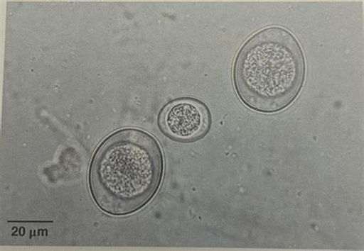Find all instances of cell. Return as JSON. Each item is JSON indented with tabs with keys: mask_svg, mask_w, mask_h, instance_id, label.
<instances>
[{
	"mask_svg": "<svg viewBox=\"0 0 364 251\" xmlns=\"http://www.w3.org/2000/svg\"><path fill=\"white\" fill-rule=\"evenodd\" d=\"M305 69L298 40L284 28L269 27L249 38L239 52L234 82L248 107L273 113L284 109L296 98Z\"/></svg>",
	"mask_w": 364,
	"mask_h": 251,
	"instance_id": "2",
	"label": "cell"
},
{
	"mask_svg": "<svg viewBox=\"0 0 364 251\" xmlns=\"http://www.w3.org/2000/svg\"><path fill=\"white\" fill-rule=\"evenodd\" d=\"M163 129L172 138L190 142L205 136L210 125L207 106L193 99H183L170 104L161 114Z\"/></svg>",
	"mask_w": 364,
	"mask_h": 251,
	"instance_id": "3",
	"label": "cell"
},
{
	"mask_svg": "<svg viewBox=\"0 0 364 251\" xmlns=\"http://www.w3.org/2000/svg\"><path fill=\"white\" fill-rule=\"evenodd\" d=\"M164 159L158 141L147 132L124 129L98 148L90 172L92 196L107 213L123 216L147 205L158 191Z\"/></svg>",
	"mask_w": 364,
	"mask_h": 251,
	"instance_id": "1",
	"label": "cell"
}]
</instances>
